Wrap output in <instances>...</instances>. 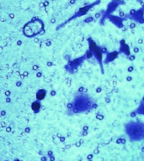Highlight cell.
<instances>
[{"mask_svg": "<svg viewBox=\"0 0 144 161\" xmlns=\"http://www.w3.org/2000/svg\"><path fill=\"white\" fill-rule=\"evenodd\" d=\"M71 113L80 114L90 111L94 107V101L88 94H79L74 98L73 103L70 105Z\"/></svg>", "mask_w": 144, "mask_h": 161, "instance_id": "cell-1", "label": "cell"}, {"mask_svg": "<svg viewBox=\"0 0 144 161\" xmlns=\"http://www.w3.org/2000/svg\"><path fill=\"white\" fill-rule=\"evenodd\" d=\"M125 130L131 142H138L143 139V123L140 122H130L126 124Z\"/></svg>", "mask_w": 144, "mask_h": 161, "instance_id": "cell-2", "label": "cell"}, {"mask_svg": "<svg viewBox=\"0 0 144 161\" xmlns=\"http://www.w3.org/2000/svg\"><path fill=\"white\" fill-rule=\"evenodd\" d=\"M23 31L25 35L30 38L42 35V32H44V23L39 19H32L30 22L27 23L25 25Z\"/></svg>", "mask_w": 144, "mask_h": 161, "instance_id": "cell-3", "label": "cell"}, {"mask_svg": "<svg viewBox=\"0 0 144 161\" xmlns=\"http://www.w3.org/2000/svg\"><path fill=\"white\" fill-rule=\"evenodd\" d=\"M89 51L92 55V56H94L96 60H98V62L100 65L101 68V72L104 74V69H103V63H102V52L100 48L97 45L95 42L91 38H89Z\"/></svg>", "mask_w": 144, "mask_h": 161, "instance_id": "cell-4", "label": "cell"}, {"mask_svg": "<svg viewBox=\"0 0 144 161\" xmlns=\"http://www.w3.org/2000/svg\"><path fill=\"white\" fill-rule=\"evenodd\" d=\"M100 3V0H98V1H96V2H94V3H91V4H89V5H87V6L85 7H83V8H81L78 11L77 13H75L73 17H71V18H69V19H67L66 22L64 23V24H62V25H59V27H58V29H60L62 28V26L65 25L67 23H68L69 21H72V20H74V19H76V18H78V17H81V16L83 15H85L88 12H89V10L92 8V7L95 6L96 4H99V3Z\"/></svg>", "mask_w": 144, "mask_h": 161, "instance_id": "cell-5", "label": "cell"}, {"mask_svg": "<svg viewBox=\"0 0 144 161\" xmlns=\"http://www.w3.org/2000/svg\"><path fill=\"white\" fill-rule=\"evenodd\" d=\"M85 59V56H82L80 58H78V59H75L74 60H71L68 62L67 65H66L65 67V69L67 70L68 72L74 74L75 71H77L78 67H79L81 64L83 63V60Z\"/></svg>", "mask_w": 144, "mask_h": 161, "instance_id": "cell-6", "label": "cell"}, {"mask_svg": "<svg viewBox=\"0 0 144 161\" xmlns=\"http://www.w3.org/2000/svg\"><path fill=\"white\" fill-rule=\"evenodd\" d=\"M142 10H143V9L142 8L139 11H137L136 13L133 14V16L130 15L129 17H130L131 19H134L135 21H138V22L142 24V23H143V13H142Z\"/></svg>", "mask_w": 144, "mask_h": 161, "instance_id": "cell-7", "label": "cell"}, {"mask_svg": "<svg viewBox=\"0 0 144 161\" xmlns=\"http://www.w3.org/2000/svg\"><path fill=\"white\" fill-rule=\"evenodd\" d=\"M118 56V52L117 51H114V52H111V53H109L107 55V56H106V59L105 60V63H109L112 60H114L116 58V57Z\"/></svg>", "mask_w": 144, "mask_h": 161, "instance_id": "cell-8", "label": "cell"}, {"mask_svg": "<svg viewBox=\"0 0 144 161\" xmlns=\"http://www.w3.org/2000/svg\"><path fill=\"white\" fill-rule=\"evenodd\" d=\"M46 90H39L38 92L36 93V98L38 99L39 101H41V100H43L46 97Z\"/></svg>", "mask_w": 144, "mask_h": 161, "instance_id": "cell-9", "label": "cell"}, {"mask_svg": "<svg viewBox=\"0 0 144 161\" xmlns=\"http://www.w3.org/2000/svg\"><path fill=\"white\" fill-rule=\"evenodd\" d=\"M119 5V3L116 2H112L111 3H110L109 7H108V10H107V14H109L110 13H112L114 10L116 9V7Z\"/></svg>", "mask_w": 144, "mask_h": 161, "instance_id": "cell-10", "label": "cell"}, {"mask_svg": "<svg viewBox=\"0 0 144 161\" xmlns=\"http://www.w3.org/2000/svg\"><path fill=\"white\" fill-rule=\"evenodd\" d=\"M40 107H41V105H40V102H35L32 104V109L34 110L35 113H38L40 111Z\"/></svg>", "mask_w": 144, "mask_h": 161, "instance_id": "cell-11", "label": "cell"}]
</instances>
